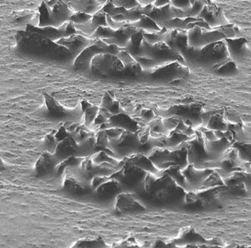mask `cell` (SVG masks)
<instances>
[{"label": "cell", "mask_w": 251, "mask_h": 248, "mask_svg": "<svg viewBox=\"0 0 251 248\" xmlns=\"http://www.w3.org/2000/svg\"><path fill=\"white\" fill-rule=\"evenodd\" d=\"M143 58L152 60L156 64L157 67L172 61H180L182 59V57L179 55L178 52L169 48L164 42L151 46L148 45L143 39Z\"/></svg>", "instance_id": "1"}, {"label": "cell", "mask_w": 251, "mask_h": 248, "mask_svg": "<svg viewBox=\"0 0 251 248\" xmlns=\"http://www.w3.org/2000/svg\"><path fill=\"white\" fill-rule=\"evenodd\" d=\"M114 102V98L111 95H106L103 97L102 102H101V108H109L113 105Z\"/></svg>", "instance_id": "16"}, {"label": "cell", "mask_w": 251, "mask_h": 248, "mask_svg": "<svg viewBox=\"0 0 251 248\" xmlns=\"http://www.w3.org/2000/svg\"><path fill=\"white\" fill-rule=\"evenodd\" d=\"M114 30L110 29L108 26H100L98 27L93 36L100 39L101 40H106L111 39L114 34Z\"/></svg>", "instance_id": "9"}, {"label": "cell", "mask_w": 251, "mask_h": 248, "mask_svg": "<svg viewBox=\"0 0 251 248\" xmlns=\"http://www.w3.org/2000/svg\"><path fill=\"white\" fill-rule=\"evenodd\" d=\"M205 6V2L202 1H199V2L195 1L191 8H189L188 11H183L185 18H195L198 17Z\"/></svg>", "instance_id": "8"}, {"label": "cell", "mask_w": 251, "mask_h": 248, "mask_svg": "<svg viewBox=\"0 0 251 248\" xmlns=\"http://www.w3.org/2000/svg\"><path fill=\"white\" fill-rule=\"evenodd\" d=\"M183 135H174L167 141V145L170 147L177 146L179 144L181 143L182 141L185 140Z\"/></svg>", "instance_id": "15"}, {"label": "cell", "mask_w": 251, "mask_h": 248, "mask_svg": "<svg viewBox=\"0 0 251 248\" xmlns=\"http://www.w3.org/2000/svg\"><path fill=\"white\" fill-rule=\"evenodd\" d=\"M170 1H154L152 7L155 8H162L170 5Z\"/></svg>", "instance_id": "17"}, {"label": "cell", "mask_w": 251, "mask_h": 248, "mask_svg": "<svg viewBox=\"0 0 251 248\" xmlns=\"http://www.w3.org/2000/svg\"><path fill=\"white\" fill-rule=\"evenodd\" d=\"M135 60H136V63H138L141 66L143 70L148 71V70H151L157 67L156 64L149 58H139Z\"/></svg>", "instance_id": "13"}, {"label": "cell", "mask_w": 251, "mask_h": 248, "mask_svg": "<svg viewBox=\"0 0 251 248\" xmlns=\"http://www.w3.org/2000/svg\"><path fill=\"white\" fill-rule=\"evenodd\" d=\"M105 20H106L107 26L109 27L111 30L114 31H117V30L121 29L122 27H124L126 25L128 24V23H116L115 21L112 20L111 17H110L108 14H105Z\"/></svg>", "instance_id": "14"}, {"label": "cell", "mask_w": 251, "mask_h": 248, "mask_svg": "<svg viewBox=\"0 0 251 248\" xmlns=\"http://www.w3.org/2000/svg\"><path fill=\"white\" fill-rule=\"evenodd\" d=\"M90 66L103 74L109 73L111 70L121 71L125 68L117 56L108 53L97 54L91 61Z\"/></svg>", "instance_id": "2"}, {"label": "cell", "mask_w": 251, "mask_h": 248, "mask_svg": "<svg viewBox=\"0 0 251 248\" xmlns=\"http://www.w3.org/2000/svg\"><path fill=\"white\" fill-rule=\"evenodd\" d=\"M131 25L137 30L145 33H158L161 30L157 25L146 15L142 16L139 22L132 24Z\"/></svg>", "instance_id": "7"}, {"label": "cell", "mask_w": 251, "mask_h": 248, "mask_svg": "<svg viewBox=\"0 0 251 248\" xmlns=\"http://www.w3.org/2000/svg\"><path fill=\"white\" fill-rule=\"evenodd\" d=\"M210 27H216L218 25H224L227 24L228 21L226 20L223 11L220 9H208L206 6L204 7L199 15Z\"/></svg>", "instance_id": "4"}, {"label": "cell", "mask_w": 251, "mask_h": 248, "mask_svg": "<svg viewBox=\"0 0 251 248\" xmlns=\"http://www.w3.org/2000/svg\"><path fill=\"white\" fill-rule=\"evenodd\" d=\"M124 50L127 51L134 59L143 58V36H142V31L139 30L132 36L130 42Z\"/></svg>", "instance_id": "6"}, {"label": "cell", "mask_w": 251, "mask_h": 248, "mask_svg": "<svg viewBox=\"0 0 251 248\" xmlns=\"http://www.w3.org/2000/svg\"><path fill=\"white\" fill-rule=\"evenodd\" d=\"M113 6L116 8H124L126 11L137 8L139 6L138 1H113L111 2Z\"/></svg>", "instance_id": "11"}, {"label": "cell", "mask_w": 251, "mask_h": 248, "mask_svg": "<svg viewBox=\"0 0 251 248\" xmlns=\"http://www.w3.org/2000/svg\"><path fill=\"white\" fill-rule=\"evenodd\" d=\"M227 52L232 59L239 60L242 57L246 58V55H249L251 52L249 43H247L246 40L241 42L240 40L232 41L227 42Z\"/></svg>", "instance_id": "5"}, {"label": "cell", "mask_w": 251, "mask_h": 248, "mask_svg": "<svg viewBox=\"0 0 251 248\" xmlns=\"http://www.w3.org/2000/svg\"><path fill=\"white\" fill-rule=\"evenodd\" d=\"M139 31L130 24H127L117 31L114 32V36L109 39L102 41L107 45H115L120 49L124 50L131 39L132 36Z\"/></svg>", "instance_id": "3"}, {"label": "cell", "mask_w": 251, "mask_h": 248, "mask_svg": "<svg viewBox=\"0 0 251 248\" xmlns=\"http://www.w3.org/2000/svg\"><path fill=\"white\" fill-rule=\"evenodd\" d=\"M192 1H170V6L176 9L181 10L183 11H188L193 5Z\"/></svg>", "instance_id": "12"}, {"label": "cell", "mask_w": 251, "mask_h": 248, "mask_svg": "<svg viewBox=\"0 0 251 248\" xmlns=\"http://www.w3.org/2000/svg\"><path fill=\"white\" fill-rule=\"evenodd\" d=\"M117 58H118L119 61L123 64L125 67L126 66H130L136 63V60L125 50H120L118 55H117Z\"/></svg>", "instance_id": "10"}]
</instances>
